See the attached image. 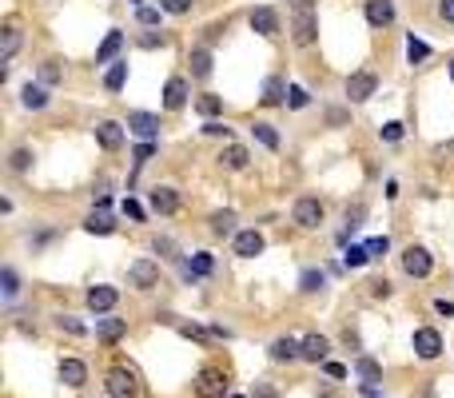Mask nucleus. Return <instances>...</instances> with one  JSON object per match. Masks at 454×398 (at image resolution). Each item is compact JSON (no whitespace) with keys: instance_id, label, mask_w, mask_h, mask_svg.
Listing matches in <instances>:
<instances>
[{"instance_id":"24","label":"nucleus","mask_w":454,"mask_h":398,"mask_svg":"<svg viewBox=\"0 0 454 398\" xmlns=\"http://www.w3.org/2000/svg\"><path fill=\"white\" fill-rule=\"evenodd\" d=\"M192 76H199V80L211 76V52L208 48H195L192 52Z\"/></svg>"},{"instance_id":"30","label":"nucleus","mask_w":454,"mask_h":398,"mask_svg":"<svg viewBox=\"0 0 454 398\" xmlns=\"http://www.w3.org/2000/svg\"><path fill=\"white\" fill-rule=\"evenodd\" d=\"M283 92H287V84L279 76H271L267 84H263V104H283Z\"/></svg>"},{"instance_id":"20","label":"nucleus","mask_w":454,"mask_h":398,"mask_svg":"<svg viewBox=\"0 0 454 398\" xmlns=\"http://www.w3.org/2000/svg\"><path fill=\"white\" fill-rule=\"evenodd\" d=\"M327 338L323 334H307V338H303V359H307V363H323L327 359Z\"/></svg>"},{"instance_id":"36","label":"nucleus","mask_w":454,"mask_h":398,"mask_svg":"<svg viewBox=\"0 0 454 398\" xmlns=\"http://www.w3.org/2000/svg\"><path fill=\"white\" fill-rule=\"evenodd\" d=\"M387 251H390V239H387V235H374V239H367V255H371V259H383Z\"/></svg>"},{"instance_id":"18","label":"nucleus","mask_w":454,"mask_h":398,"mask_svg":"<svg viewBox=\"0 0 454 398\" xmlns=\"http://www.w3.org/2000/svg\"><path fill=\"white\" fill-rule=\"evenodd\" d=\"M263 251V235L260 231H239L235 235V255H244V259H251V255Z\"/></svg>"},{"instance_id":"16","label":"nucleus","mask_w":454,"mask_h":398,"mask_svg":"<svg viewBox=\"0 0 454 398\" xmlns=\"http://www.w3.org/2000/svg\"><path fill=\"white\" fill-rule=\"evenodd\" d=\"M271 359H275V363L303 359V343H295V338H275V343H271Z\"/></svg>"},{"instance_id":"2","label":"nucleus","mask_w":454,"mask_h":398,"mask_svg":"<svg viewBox=\"0 0 454 398\" xmlns=\"http://www.w3.org/2000/svg\"><path fill=\"white\" fill-rule=\"evenodd\" d=\"M291 36H295V44H299V48L315 44V8H311V4H295Z\"/></svg>"},{"instance_id":"52","label":"nucleus","mask_w":454,"mask_h":398,"mask_svg":"<svg viewBox=\"0 0 454 398\" xmlns=\"http://www.w3.org/2000/svg\"><path fill=\"white\" fill-rule=\"evenodd\" d=\"M327 374H331V379H347V366L343 363H327Z\"/></svg>"},{"instance_id":"42","label":"nucleus","mask_w":454,"mask_h":398,"mask_svg":"<svg viewBox=\"0 0 454 398\" xmlns=\"http://www.w3.org/2000/svg\"><path fill=\"white\" fill-rule=\"evenodd\" d=\"M363 215H367V207L355 203V207H347V231H355L358 223H363Z\"/></svg>"},{"instance_id":"47","label":"nucleus","mask_w":454,"mask_h":398,"mask_svg":"<svg viewBox=\"0 0 454 398\" xmlns=\"http://www.w3.org/2000/svg\"><path fill=\"white\" fill-rule=\"evenodd\" d=\"M152 247H156V251H163V259H176V243H172V239H156Z\"/></svg>"},{"instance_id":"21","label":"nucleus","mask_w":454,"mask_h":398,"mask_svg":"<svg viewBox=\"0 0 454 398\" xmlns=\"http://www.w3.org/2000/svg\"><path fill=\"white\" fill-rule=\"evenodd\" d=\"M120 48H124V32H108V36H104V44L96 48V64H108L116 56V52H120Z\"/></svg>"},{"instance_id":"19","label":"nucleus","mask_w":454,"mask_h":398,"mask_svg":"<svg viewBox=\"0 0 454 398\" xmlns=\"http://www.w3.org/2000/svg\"><path fill=\"white\" fill-rule=\"evenodd\" d=\"M96 334L104 338V343H116V338H124V334H128V323H124V318H100Z\"/></svg>"},{"instance_id":"14","label":"nucleus","mask_w":454,"mask_h":398,"mask_svg":"<svg viewBox=\"0 0 454 398\" xmlns=\"http://www.w3.org/2000/svg\"><path fill=\"white\" fill-rule=\"evenodd\" d=\"M116 299H120L116 287H92V291H88V307H92V311H112Z\"/></svg>"},{"instance_id":"4","label":"nucleus","mask_w":454,"mask_h":398,"mask_svg":"<svg viewBox=\"0 0 454 398\" xmlns=\"http://www.w3.org/2000/svg\"><path fill=\"white\" fill-rule=\"evenodd\" d=\"M415 354L426 359V363L438 359V354H442V334H438L435 327H419V331H415Z\"/></svg>"},{"instance_id":"9","label":"nucleus","mask_w":454,"mask_h":398,"mask_svg":"<svg viewBox=\"0 0 454 398\" xmlns=\"http://www.w3.org/2000/svg\"><path fill=\"white\" fill-rule=\"evenodd\" d=\"M128 279H131V287H156L160 283V267L152 263V259H140V263H131V271H128Z\"/></svg>"},{"instance_id":"39","label":"nucleus","mask_w":454,"mask_h":398,"mask_svg":"<svg viewBox=\"0 0 454 398\" xmlns=\"http://www.w3.org/2000/svg\"><path fill=\"white\" fill-rule=\"evenodd\" d=\"M40 80H44V84H56V80H60V64L44 60V64H40Z\"/></svg>"},{"instance_id":"5","label":"nucleus","mask_w":454,"mask_h":398,"mask_svg":"<svg viewBox=\"0 0 454 398\" xmlns=\"http://www.w3.org/2000/svg\"><path fill=\"white\" fill-rule=\"evenodd\" d=\"M128 132L152 143L156 136H160V116H152V111H131L128 116Z\"/></svg>"},{"instance_id":"15","label":"nucleus","mask_w":454,"mask_h":398,"mask_svg":"<svg viewBox=\"0 0 454 398\" xmlns=\"http://www.w3.org/2000/svg\"><path fill=\"white\" fill-rule=\"evenodd\" d=\"M84 379H88V366H84L80 359H64V363H60V382H64V386H84Z\"/></svg>"},{"instance_id":"29","label":"nucleus","mask_w":454,"mask_h":398,"mask_svg":"<svg viewBox=\"0 0 454 398\" xmlns=\"http://www.w3.org/2000/svg\"><path fill=\"white\" fill-rule=\"evenodd\" d=\"M124 80H128V64H112V68H108V76H104V88H108V92H120V88H124Z\"/></svg>"},{"instance_id":"25","label":"nucleus","mask_w":454,"mask_h":398,"mask_svg":"<svg viewBox=\"0 0 454 398\" xmlns=\"http://www.w3.org/2000/svg\"><path fill=\"white\" fill-rule=\"evenodd\" d=\"M20 100H24V108H44V104H48V92H44L40 84H24Z\"/></svg>"},{"instance_id":"12","label":"nucleus","mask_w":454,"mask_h":398,"mask_svg":"<svg viewBox=\"0 0 454 398\" xmlns=\"http://www.w3.org/2000/svg\"><path fill=\"white\" fill-rule=\"evenodd\" d=\"M96 140L104 143L108 152H116V147L124 143V127L116 124V120H100V124H96Z\"/></svg>"},{"instance_id":"35","label":"nucleus","mask_w":454,"mask_h":398,"mask_svg":"<svg viewBox=\"0 0 454 398\" xmlns=\"http://www.w3.org/2000/svg\"><path fill=\"white\" fill-rule=\"evenodd\" d=\"M367 259H371V255H367V243H363V247H347V251H343V263H347V267H363Z\"/></svg>"},{"instance_id":"43","label":"nucleus","mask_w":454,"mask_h":398,"mask_svg":"<svg viewBox=\"0 0 454 398\" xmlns=\"http://www.w3.org/2000/svg\"><path fill=\"white\" fill-rule=\"evenodd\" d=\"M383 140H387V143H399V140H403V124H399V120L383 124Z\"/></svg>"},{"instance_id":"41","label":"nucleus","mask_w":454,"mask_h":398,"mask_svg":"<svg viewBox=\"0 0 454 398\" xmlns=\"http://www.w3.org/2000/svg\"><path fill=\"white\" fill-rule=\"evenodd\" d=\"M195 108L203 111V116H215L224 104H219V96H199V104H195Z\"/></svg>"},{"instance_id":"27","label":"nucleus","mask_w":454,"mask_h":398,"mask_svg":"<svg viewBox=\"0 0 454 398\" xmlns=\"http://www.w3.org/2000/svg\"><path fill=\"white\" fill-rule=\"evenodd\" d=\"M20 48V32L17 24H4V44H0V60H12V52Z\"/></svg>"},{"instance_id":"1","label":"nucleus","mask_w":454,"mask_h":398,"mask_svg":"<svg viewBox=\"0 0 454 398\" xmlns=\"http://www.w3.org/2000/svg\"><path fill=\"white\" fill-rule=\"evenodd\" d=\"M108 395L112 398H136L140 395V379H136V370H128V366H116V370H108Z\"/></svg>"},{"instance_id":"51","label":"nucleus","mask_w":454,"mask_h":398,"mask_svg":"<svg viewBox=\"0 0 454 398\" xmlns=\"http://www.w3.org/2000/svg\"><path fill=\"white\" fill-rule=\"evenodd\" d=\"M251 398H275V390H271L267 382H255V390H251Z\"/></svg>"},{"instance_id":"55","label":"nucleus","mask_w":454,"mask_h":398,"mask_svg":"<svg viewBox=\"0 0 454 398\" xmlns=\"http://www.w3.org/2000/svg\"><path fill=\"white\" fill-rule=\"evenodd\" d=\"M60 327H68V331H72V334H84V327H80V323H76V318H60Z\"/></svg>"},{"instance_id":"10","label":"nucleus","mask_w":454,"mask_h":398,"mask_svg":"<svg viewBox=\"0 0 454 398\" xmlns=\"http://www.w3.org/2000/svg\"><path fill=\"white\" fill-rule=\"evenodd\" d=\"M183 104H188V80L183 76H172L167 80V88H163V108H183Z\"/></svg>"},{"instance_id":"22","label":"nucleus","mask_w":454,"mask_h":398,"mask_svg":"<svg viewBox=\"0 0 454 398\" xmlns=\"http://www.w3.org/2000/svg\"><path fill=\"white\" fill-rule=\"evenodd\" d=\"M84 227H88L92 235H108L116 223H112V215H108V207H96V211H92V215L84 219Z\"/></svg>"},{"instance_id":"58","label":"nucleus","mask_w":454,"mask_h":398,"mask_svg":"<svg viewBox=\"0 0 454 398\" xmlns=\"http://www.w3.org/2000/svg\"><path fill=\"white\" fill-rule=\"evenodd\" d=\"M231 398H239V395H231Z\"/></svg>"},{"instance_id":"40","label":"nucleus","mask_w":454,"mask_h":398,"mask_svg":"<svg viewBox=\"0 0 454 398\" xmlns=\"http://www.w3.org/2000/svg\"><path fill=\"white\" fill-rule=\"evenodd\" d=\"M160 8L163 12H172V16H183L188 8H192V0H160Z\"/></svg>"},{"instance_id":"48","label":"nucleus","mask_w":454,"mask_h":398,"mask_svg":"<svg viewBox=\"0 0 454 398\" xmlns=\"http://www.w3.org/2000/svg\"><path fill=\"white\" fill-rule=\"evenodd\" d=\"M203 132H208V136H227L231 127H227L224 120H208V124H203Z\"/></svg>"},{"instance_id":"17","label":"nucleus","mask_w":454,"mask_h":398,"mask_svg":"<svg viewBox=\"0 0 454 398\" xmlns=\"http://www.w3.org/2000/svg\"><path fill=\"white\" fill-rule=\"evenodd\" d=\"M176 207H179L176 188H156V191H152V211H160V215H172Z\"/></svg>"},{"instance_id":"7","label":"nucleus","mask_w":454,"mask_h":398,"mask_svg":"<svg viewBox=\"0 0 454 398\" xmlns=\"http://www.w3.org/2000/svg\"><path fill=\"white\" fill-rule=\"evenodd\" d=\"M374 88H379V80L371 76V72H355V76H347V96L355 100V104H363V100H371Z\"/></svg>"},{"instance_id":"53","label":"nucleus","mask_w":454,"mask_h":398,"mask_svg":"<svg viewBox=\"0 0 454 398\" xmlns=\"http://www.w3.org/2000/svg\"><path fill=\"white\" fill-rule=\"evenodd\" d=\"M435 311H438V315H446V318H451V315H454V302H451V299H438V302H435Z\"/></svg>"},{"instance_id":"46","label":"nucleus","mask_w":454,"mask_h":398,"mask_svg":"<svg viewBox=\"0 0 454 398\" xmlns=\"http://www.w3.org/2000/svg\"><path fill=\"white\" fill-rule=\"evenodd\" d=\"M124 215H128L131 223H140V219H144V207L136 203V199H124Z\"/></svg>"},{"instance_id":"3","label":"nucleus","mask_w":454,"mask_h":398,"mask_svg":"<svg viewBox=\"0 0 454 398\" xmlns=\"http://www.w3.org/2000/svg\"><path fill=\"white\" fill-rule=\"evenodd\" d=\"M224 390H227V374L219 366H203L199 379H195V395L199 398H224Z\"/></svg>"},{"instance_id":"13","label":"nucleus","mask_w":454,"mask_h":398,"mask_svg":"<svg viewBox=\"0 0 454 398\" xmlns=\"http://www.w3.org/2000/svg\"><path fill=\"white\" fill-rule=\"evenodd\" d=\"M251 28L260 32V36H275V32H279L275 8H255V12H251Z\"/></svg>"},{"instance_id":"11","label":"nucleus","mask_w":454,"mask_h":398,"mask_svg":"<svg viewBox=\"0 0 454 398\" xmlns=\"http://www.w3.org/2000/svg\"><path fill=\"white\" fill-rule=\"evenodd\" d=\"M367 20H371L374 28L394 24V4H390V0H367Z\"/></svg>"},{"instance_id":"28","label":"nucleus","mask_w":454,"mask_h":398,"mask_svg":"<svg viewBox=\"0 0 454 398\" xmlns=\"http://www.w3.org/2000/svg\"><path fill=\"white\" fill-rule=\"evenodd\" d=\"M211 231L215 235H231L235 231V211H215L211 215Z\"/></svg>"},{"instance_id":"50","label":"nucleus","mask_w":454,"mask_h":398,"mask_svg":"<svg viewBox=\"0 0 454 398\" xmlns=\"http://www.w3.org/2000/svg\"><path fill=\"white\" fill-rule=\"evenodd\" d=\"M438 16H442V20H451V24H454V0H438Z\"/></svg>"},{"instance_id":"31","label":"nucleus","mask_w":454,"mask_h":398,"mask_svg":"<svg viewBox=\"0 0 454 398\" xmlns=\"http://www.w3.org/2000/svg\"><path fill=\"white\" fill-rule=\"evenodd\" d=\"M426 56H430V48L422 44L419 36H406V60H410V64H422Z\"/></svg>"},{"instance_id":"49","label":"nucleus","mask_w":454,"mask_h":398,"mask_svg":"<svg viewBox=\"0 0 454 398\" xmlns=\"http://www.w3.org/2000/svg\"><path fill=\"white\" fill-rule=\"evenodd\" d=\"M140 24H160V8H140Z\"/></svg>"},{"instance_id":"26","label":"nucleus","mask_w":454,"mask_h":398,"mask_svg":"<svg viewBox=\"0 0 454 398\" xmlns=\"http://www.w3.org/2000/svg\"><path fill=\"white\" fill-rule=\"evenodd\" d=\"M224 168H231V172H239V168H247V147H239V143H231L224 156Z\"/></svg>"},{"instance_id":"32","label":"nucleus","mask_w":454,"mask_h":398,"mask_svg":"<svg viewBox=\"0 0 454 398\" xmlns=\"http://www.w3.org/2000/svg\"><path fill=\"white\" fill-rule=\"evenodd\" d=\"M323 283H327V275L319 267H307L303 275H299V287H303V291H319Z\"/></svg>"},{"instance_id":"37","label":"nucleus","mask_w":454,"mask_h":398,"mask_svg":"<svg viewBox=\"0 0 454 398\" xmlns=\"http://www.w3.org/2000/svg\"><path fill=\"white\" fill-rule=\"evenodd\" d=\"M355 370L367 379V386H374V379H379V363H374V359H358Z\"/></svg>"},{"instance_id":"54","label":"nucleus","mask_w":454,"mask_h":398,"mask_svg":"<svg viewBox=\"0 0 454 398\" xmlns=\"http://www.w3.org/2000/svg\"><path fill=\"white\" fill-rule=\"evenodd\" d=\"M371 291H374V295H383V299H387V295H390V283H387V279H374V283H371Z\"/></svg>"},{"instance_id":"33","label":"nucleus","mask_w":454,"mask_h":398,"mask_svg":"<svg viewBox=\"0 0 454 398\" xmlns=\"http://www.w3.org/2000/svg\"><path fill=\"white\" fill-rule=\"evenodd\" d=\"M211 271H215V259H211L208 251H199L192 259V267H188V275H199V279H203V275H211Z\"/></svg>"},{"instance_id":"44","label":"nucleus","mask_w":454,"mask_h":398,"mask_svg":"<svg viewBox=\"0 0 454 398\" xmlns=\"http://www.w3.org/2000/svg\"><path fill=\"white\" fill-rule=\"evenodd\" d=\"M156 156V143H140V147H136V159H131V163H136V168H144L147 159Z\"/></svg>"},{"instance_id":"6","label":"nucleus","mask_w":454,"mask_h":398,"mask_svg":"<svg viewBox=\"0 0 454 398\" xmlns=\"http://www.w3.org/2000/svg\"><path fill=\"white\" fill-rule=\"evenodd\" d=\"M295 223L299 227H319L323 223V203L319 199H311V195H303V199H295Z\"/></svg>"},{"instance_id":"8","label":"nucleus","mask_w":454,"mask_h":398,"mask_svg":"<svg viewBox=\"0 0 454 398\" xmlns=\"http://www.w3.org/2000/svg\"><path fill=\"white\" fill-rule=\"evenodd\" d=\"M403 271L415 275V279H422V275L430 271V251H426V247H406L403 251Z\"/></svg>"},{"instance_id":"38","label":"nucleus","mask_w":454,"mask_h":398,"mask_svg":"<svg viewBox=\"0 0 454 398\" xmlns=\"http://www.w3.org/2000/svg\"><path fill=\"white\" fill-rule=\"evenodd\" d=\"M8 163H12V172H24V168L33 163V152H28V147H17V152H12V159H8Z\"/></svg>"},{"instance_id":"34","label":"nucleus","mask_w":454,"mask_h":398,"mask_svg":"<svg viewBox=\"0 0 454 398\" xmlns=\"http://www.w3.org/2000/svg\"><path fill=\"white\" fill-rule=\"evenodd\" d=\"M0 283H4V299H17V291H20L17 271H12V267H4V271H0Z\"/></svg>"},{"instance_id":"45","label":"nucleus","mask_w":454,"mask_h":398,"mask_svg":"<svg viewBox=\"0 0 454 398\" xmlns=\"http://www.w3.org/2000/svg\"><path fill=\"white\" fill-rule=\"evenodd\" d=\"M307 100L311 96L303 92V88H287V104H291V108H307Z\"/></svg>"},{"instance_id":"57","label":"nucleus","mask_w":454,"mask_h":398,"mask_svg":"<svg viewBox=\"0 0 454 398\" xmlns=\"http://www.w3.org/2000/svg\"><path fill=\"white\" fill-rule=\"evenodd\" d=\"M451 80H454V60H451Z\"/></svg>"},{"instance_id":"56","label":"nucleus","mask_w":454,"mask_h":398,"mask_svg":"<svg viewBox=\"0 0 454 398\" xmlns=\"http://www.w3.org/2000/svg\"><path fill=\"white\" fill-rule=\"evenodd\" d=\"M438 156H454V143H442V147H438Z\"/></svg>"},{"instance_id":"23","label":"nucleus","mask_w":454,"mask_h":398,"mask_svg":"<svg viewBox=\"0 0 454 398\" xmlns=\"http://www.w3.org/2000/svg\"><path fill=\"white\" fill-rule=\"evenodd\" d=\"M251 136H255L267 152H275V147H279V132L271 124H251Z\"/></svg>"}]
</instances>
